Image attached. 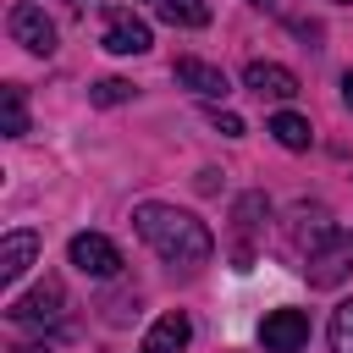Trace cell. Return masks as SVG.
Instances as JSON below:
<instances>
[{
    "mask_svg": "<svg viewBox=\"0 0 353 353\" xmlns=\"http://www.w3.org/2000/svg\"><path fill=\"white\" fill-rule=\"evenodd\" d=\"M132 226H138V237L171 265V270H199V265H210V254H215V237H210V226L193 215V210H176V204H138L132 210Z\"/></svg>",
    "mask_w": 353,
    "mask_h": 353,
    "instance_id": "1",
    "label": "cell"
},
{
    "mask_svg": "<svg viewBox=\"0 0 353 353\" xmlns=\"http://www.w3.org/2000/svg\"><path fill=\"white\" fill-rule=\"evenodd\" d=\"M325 336H331V353H353V298H342V303L331 309Z\"/></svg>",
    "mask_w": 353,
    "mask_h": 353,
    "instance_id": "15",
    "label": "cell"
},
{
    "mask_svg": "<svg viewBox=\"0 0 353 353\" xmlns=\"http://www.w3.org/2000/svg\"><path fill=\"white\" fill-rule=\"evenodd\" d=\"M66 254H72V265H77L83 276H94V281H110V276L121 270V248H116L105 232H77Z\"/></svg>",
    "mask_w": 353,
    "mask_h": 353,
    "instance_id": "2",
    "label": "cell"
},
{
    "mask_svg": "<svg viewBox=\"0 0 353 353\" xmlns=\"http://www.w3.org/2000/svg\"><path fill=\"white\" fill-rule=\"evenodd\" d=\"M149 44H154V33H149V22H143V17L121 11V6H110V11H105V50H110V55H143Z\"/></svg>",
    "mask_w": 353,
    "mask_h": 353,
    "instance_id": "6",
    "label": "cell"
},
{
    "mask_svg": "<svg viewBox=\"0 0 353 353\" xmlns=\"http://www.w3.org/2000/svg\"><path fill=\"white\" fill-rule=\"evenodd\" d=\"M188 336H193V320H188L182 309H171V314H160V320L143 331V347H138V353H188Z\"/></svg>",
    "mask_w": 353,
    "mask_h": 353,
    "instance_id": "8",
    "label": "cell"
},
{
    "mask_svg": "<svg viewBox=\"0 0 353 353\" xmlns=\"http://www.w3.org/2000/svg\"><path fill=\"white\" fill-rule=\"evenodd\" d=\"M270 138H276L281 149H309V138H314V132H309V121H303V116L276 110V116H270Z\"/></svg>",
    "mask_w": 353,
    "mask_h": 353,
    "instance_id": "14",
    "label": "cell"
},
{
    "mask_svg": "<svg viewBox=\"0 0 353 353\" xmlns=\"http://www.w3.org/2000/svg\"><path fill=\"white\" fill-rule=\"evenodd\" d=\"M342 6H353V0H342Z\"/></svg>",
    "mask_w": 353,
    "mask_h": 353,
    "instance_id": "22",
    "label": "cell"
},
{
    "mask_svg": "<svg viewBox=\"0 0 353 353\" xmlns=\"http://www.w3.org/2000/svg\"><path fill=\"white\" fill-rule=\"evenodd\" d=\"M33 259H39V232L17 226V232H6V237H0V281H6V287H11Z\"/></svg>",
    "mask_w": 353,
    "mask_h": 353,
    "instance_id": "10",
    "label": "cell"
},
{
    "mask_svg": "<svg viewBox=\"0 0 353 353\" xmlns=\"http://www.w3.org/2000/svg\"><path fill=\"white\" fill-rule=\"evenodd\" d=\"M0 132H6V138H22V132H28V99H22L17 83L0 88Z\"/></svg>",
    "mask_w": 353,
    "mask_h": 353,
    "instance_id": "12",
    "label": "cell"
},
{
    "mask_svg": "<svg viewBox=\"0 0 353 353\" xmlns=\"http://www.w3.org/2000/svg\"><path fill=\"white\" fill-rule=\"evenodd\" d=\"M309 342V314L303 309H270L259 325V347L265 353H303Z\"/></svg>",
    "mask_w": 353,
    "mask_h": 353,
    "instance_id": "5",
    "label": "cell"
},
{
    "mask_svg": "<svg viewBox=\"0 0 353 353\" xmlns=\"http://www.w3.org/2000/svg\"><path fill=\"white\" fill-rule=\"evenodd\" d=\"M254 6H270V0H254Z\"/></svg>",
    "mask_w": 353,
    "mask_h": 353,
    "instance_id": "20",
    "label": "cell"
},
{
    "mask_svg": "<svg viewBox=\"0 0 353 353\" xmlns=\"http://www.w3.org/2000/svg\"><path fill=\"white\" fill-rule=\"evenodd\" d=\"M347 270H353V243H347V237H336L331 248L309 254V281H314V287H336Z\"/></svg>",
    "mask_w": 353,
    "mask_h": 353,
    "instance_id": "11",
    "label": "cell"
},
{
    "mask_svg": "<svg viewBox=\"0 0 353 353\" xmlns=\"http://www.w3.org/2000/svg\"><path fill=\"white\" fill-rule=\"evenodd\" d=\"M88 99H94V105H121V99H132V83H127V77H105V83L88 88Z\"/></svg>",
    "mask_w": 353,
    "mask_h": 353,
    "instance_id": "16",
    "label": "cell"
},
{
    "mask_svg": "<svg viewBox=\"0 0 353 353\" xmlns=\"http://www.w3.org/2000/svg\"><path fill=\"white\" fill-rule=\"evenodd\" d=\"M342 105L353 110V72H342Z\"/></svg>",
    "mask_w": 353,
    "mask_h": 353,
    "instance_id": "19",
    "label": "cell"
},
{
    "mask_svg": "<svg viewBox=\"0 0 353 353\" xmlns=\"http://www.w3.org/2000/svg\"><path fill=\"white\" fill-rule=\"evenodd\" d=\"M154 11H160V22H171V28H204V22H210V6H204V0H154Z\"/></svg>",
    "mask_w": 353,
    "mask_h": 353,
    "instance_id": "13",
    "label": "cell"
},
{
    "mask_svg": "<svg viewBox=\"0 0 353 353\" xmlns=\"http://www.w3.org/2000/svg\"><path fill=\"white\" fill-rule=\"evenodd\" d=\"M210 121H215V132H226V138H243V116H232V110H215Z\"/></svg>",
    "mask_w": 353,
    "mask_h": 353,
    "instance_id": "17",
    "label": "cell"
},
{
    "mask_svg": "<svg viewBox=\"0 0 353 353\" xmlns=\"http://www.w3.org/2000/svg\"><path fill=\"white\" fill-rule=\"evenodd\" d=\"M72 6H88V0H72Z\"/></svg>",
    "mask_w": 353,
    "mask_h": 353,
    "instance_id": "21",
    "label": "cell"
},
{
    "mask_svg": "<svg viewBox=\"0 0 353 353\" xmlns=\"http://www.w3.org/2000/svg\"><path fill=\"white\" fill-rule=\"evenodd\" d=\"M171 77H176L188 94H199V99H226V94H232L226 72H221V66H210V61H199V55H182V61L171 66Z\"/></svg>",
    "mask_w": 353,
    "mask_h": 353,
    "instance_id": "7",
    "label": "cell"
},
{
    "mask_svg": "<svg viewBox=\"0 0 353 353\" xmlns=\"http://www.w3.org/2000/svg\"><path fill=\"white\" fill-rule=\"evenodd\" d=\"M6 28H11V39H17L28 55H50V50H55V22H50L33 0H17L11 17H6Z\"/></svg>",
    "mask_w": 353,
    "mask_h": 353,
    "instance_id": "4",
    "label": "cell"
},
{
    "mask_svg": "<svg viewBox=\"0 0 353 353\" xmlns=\"http://www.w3.org/2000/svg\"><path fill=\"white\" fill-rule=\"evenodd\" d=\"M243 83H248L259 99H292V94H298V72H287V66H276V61H248Z\"/></svg>",
    "mask_w": 353,
    "mask_h": 353,
    "instance_id": "9",
    "label": "cell"
},
{
    "mask_svg": "<svg viewBox=\"0 0 353 353\" xmlns=\"http://www.w3.org/2000/svg\"><path fill=\"white\" fill-rule=\"evenodd\" d=\"M11 353H55V347H50V342H17Z\"/></svg>",
    "mask_w": 353,
    "mask_h": 353,
    "instance_id": "18",
    "label": "cell"
},
{
    "mask_svg": "<svg viewBox=\"0 0 353 353\" xmlns=\"http://www.w3.org/2000/svg\"><path fill=\"white\" fill-rule=\"evenodd\" d=\"M61 303H66L61 281H55V276H44L33 292L11 298V303H6V314H11L17 325H55V320H61Z\"/></svg>",
    "mask_w": 353,
    "mask_h": 353,
    "instance_id": "3",
    "label": "cell"
}]
</instances>
